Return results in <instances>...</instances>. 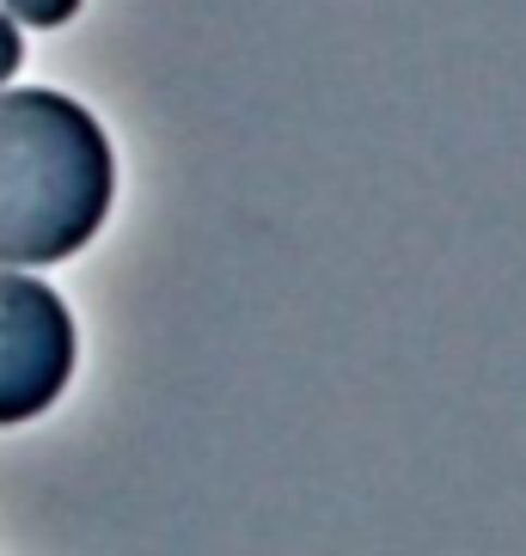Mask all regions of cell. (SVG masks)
I'll return each instance as SVG.
<instances>
[{
  "label": "cell",
  "instance_id": "2",
  "mask_svg": "<svg viewBox=\"0 0 526 556\" xmlns=\"http://www.w3.org/2000/svg\"><path fill=\"white\" fill-rule=\"evenodd\" d=\"M80 361L74 312L32 269H0V428L37 422Z\"/></svg>",
  "mask_w": 526,
  "mask_h": 556
},
{
  "label": "cell",
  "instance_id": "3",
  "mask_svg": "<svg viewBox=\"0 0 526 556\" xmlns=\"http://www.w3.org/2000/svg\"><path fill=\"white\" fill-rule=\"evenodd\" d=\"M80 7L86 0H0V13L13 18L18 31H62Z\"/></svg>",
  "mask_w": 526,
  "mask_h": 556
},
{
  "label": "cell",
  "instance_id": "4",
  "mask_svg": "<svg viewBox=\"0 0 526 556\" xmlns=\"http://www.w3.org/2000/svg\"><path fill=\"white\" fill-rule=\"evenodd\" d=\"M18 67H25V31H18L7 13H0V86L13 80Z\"/></svg>",
  "mask_w": 526,
  "mask_h": 556
},
{
  "label": "cell",
  "instance_id": "1",
  "mask_svg": "<svg viewBox=\"0 0 526 556\" xmlns=\"http://www.w3.org/2000/svg\"><path fill=\"white\" fill-rule=\"evenodd\" d=\"M116 202L99 116L50 86H0V269L67 263Z\"/></svg>",
  "mask_w": 526,
  "mask_h": 556
}]
</instances>
